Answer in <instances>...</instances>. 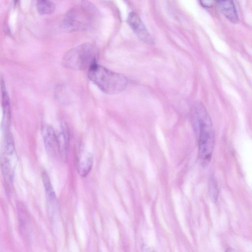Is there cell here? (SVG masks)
<instances>
[{
	"label": "cell",
	"instance_id": "6da1fadb",
	"mask_svg": "<svg viewBox=\"0 0 252 252\" xmlns=\"http://www.w3.org/2000/svg\"><path fill=\"white\" fill-rule=\"evenodd\" d=\"M198 134V154L203 165L211 161L215 144L213 125L205 108L200 103H197L193 108Z\"/></svg>",
	"mask_w": 252,
	"mask_h": 252
},
{
	"label": "cell",
	"instance_id": "52a82bcc",
	"mask_svg": "<svg viewBox=\"0 0 252 252\" xmlns=\"http://www.w3.org/2000/svg\"><path fill=\"white\" fill-rule=\"evenodd\" d=\"M43 140L48 152L52 156L59 154L58 136L51 126L46 125L42 130Z\"/></svg>",
	"mask_w": 252,
	"mask_h": 252
},
{
	"label": "cell",
	"instance_id": "8992f818",
	"mask_svg": "<svg viewBox=\"0 0 252 252\" xmlns=\"http://www.w3.org/2000/svg\"><path fill=\"white\" fill-rule=\"evenodd\" d=\"M128 23L139 38L147 44H152L153 39L139 16L131 13L128 18Z\"/></svg>",
	"mask_w": 252,
	"mask_h": 252
},
{
	"label": "cell",
	"instance_id": "277c9868",
	"mask_svg": "<svg viewBox=\"0 0 252 252\" xmlns=\"http://www.w3.org/2000/svg\"><path fill=\"white\" fill-rule=\"evenodd\" d=\"M97 16L95 7L88 1H83L80 9H73L67 13L62 28L70 32L87 29L92 25Z\"/></svg>",
	"mask_w": 252,
	"mask_h": 252
},
{
	"label": "cell",
	"instance_id": "ba28073f",
	"mask_svg": "<svg viewBox=\"0 0 252 252\" xmlns=\"http://www.w3.org/2000/svg\"><path fill=\"white\" fill-rule=\"evenodd\" d=\"M93 158L91 153L81 151L77 156L76 167L78 174L82 177H86L92 169Z\"/></svg>",
	"mask_w": 252,
	"mask_h": 252
},
{
	"label": "cell",
	"instance_id": "9c48e42d",
	"mask_svg": "<svg viewBox=\"0 0 252 252\" xmlns=\"http://www.w3.org/2000/svg\"><path fill=\"white\" fill-rule=\"evenodd\" d=\"M217 3L222 13L227 19L236 23L238 18L233 0H218Z\"/></svg>",
	"mask_w": 252,
	"mask_h": 252
},
{
	"label": "cell",
	"instance_id": "4fadbf2b",
	"mask_svg": "<svg viewBox=\"0 0 252 252\" xmlns=\"http://www.w3.org/2000/svg\"><path fill=\"white\" fill-rule=\"evenodd\" d=\"M218 0H200V4L205 8H211L213 7Z\"/></svg>",
	"mask_w": 252,
	"mask_h": 252
},
{
	"label": "cell",
	"instance_id": "5b68a950",
	"mask_svg": "<svg viewBox=\"0 0 252 252\" xmlns=\"http://www.w3.org/2000/svg\"><path fill=\"white\" fill-rule=\"evenodd\" d=\"M1 169L6 182L12 183L18 161L14 142L12 135L5 136L1 155Z\"/></svg>",
	"mask_w": 252,
	"mask_h": 252
},
{
	"label": "cell",
	"instance_id": "5bb4252c",
	"mask_svg": "<svg viewBox=\"0 0 252 252\" xmlns=\"http://www.w3.org/2000/svg\"><path fill=\"white\" fill-rule=\"evenodd\" d=\"M18 1V0H15L16 4L17 3Z\"/></svg>",
	"mask_w": 252,
	"mask_h": 252
},
{
	"label": "cell",
	"instance_id": "8fae6325",
	"mask_svg": "<svg viewBox=\"0 0 252 252\" xmlns=\"http://www.w3.org/2000/svg\"><path fill=\"white\" fill-rule=\"evenodd\" d=\"M41 177L42 180H43L47 197L51 200L55 199L56 198L55 192L47 173L43 171V172L41 173Z\"/></svg>",
	"mask_w": 252,
	"mask_h": 252
},
{
	"label": "cell",
	"instance_id": "30bf717a",
	"mask_svg": "<svg viewBox=\"0 0 252 252\" xmlns=\"http://www.w3.org/2000/svg\"><path fill=\"white\" fill-rule=\"evenodd\" d=\"M36 9L41 15H51L55 10V5L50 0H36Z\"/></svg>",
	"mask_w": 252,
	"mask_h": 252
},
{
	"label": "cell",
	"instance_id": "3957f363",
	"mask_svg": "<svg viewBox=\"0 0 252 252\" xmlns=\"http://www.w3.org/2000/svg\"><path fill=\"white\" fill-rule=\"evenodd\" d=\"M98 52L89 43L83 44L71 50L65 55L63 65L67 69L74 71H89L97 63Z\"/></svg>",
	"mask_w": 252,
	"mask_h": 252
},
{
	"label": "cell",
	"instance_id": "7c38bea8",
	"mask_svg": "<svg viewBox=\"0 0 252 252\" xmlns=\"http://www.w3.org/2000/svg\"><path fill=\"white\" fill-rule=\"evenodd\" d=\"M209 190L210 197L213 201H216L218 198V191L216 182L214 179H213L210 183Z\"/></svg>",
	"mask_w": 252,
	"mask_h": 252
},
{
	"label": "cell",
	"instance_id": "7a4b0ae2",
	"mask_svg": "<svg viewBox=\"0 0 252 252\" xmlns=\"http://www.w3.org/2000/svg\"><path fill=\"white\" fill-rule=\"evenodd\" d=\"M88 76L102 92L115 95L123 92L129 85V79L125 75L112 71L97 63L88 71Z\"/></svg>",
	"mask_w": 252,
	"mask_h": 252
}]
</instances>
